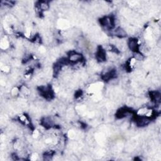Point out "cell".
I'll list each match as a JSON object with an SVG mask.
<instances>
[{"label":"cell","mask_w":161,"mask_h":161,"mask_svg":"<svg viewBox=\"0 0 161 161\" xmlns=\"http://www.w3.org/2000/svg\"><path fill=\"white\" fill-rule=\"evenodd\" d=\"M96 57L99 61H105L106 60V52L105 50L101 47L98 49L96 52Z\"/></svg>","instance_id":"4"},{"label":"cell","mask_w":161,"mask_h":161,"mask_svg":"<svg viewBox=\"0 0 161 161\" xmlns=\"http://www.w3.org/2000/svg\"><path fill=\"white\" fill-rule=\"evenodd\" d=\"M100 23L106 29H112L115 26V20L113 17H104L100 20Z\"/></svg>","instance_id":"1"},{"label":"cell","mask_w":161,"mask_h":161,"mask_svg":"<svg viewBox=\"0 0 161 161\" xmlns=\"http://www.w3.org/2000/svg\"><path fill=\"white\" fill-rule=\"evenodd\" d=\"M39 3L40 5L39 6V8L40 11H46L49 8V3L47 2H41Z\"/></svg>","instance_id":"6"},{"label":"cell","mask_w":161,"mask_h":161,"mask_svg":"<svg viewBox=\"0 0 161 161\" xmlns=\"http://www.w3.org/2000/svg\"><path fill=\"white\" fill-rule=\"evenodd\" d=\"M83 56L80 54L75 52H71L69 55V61L71 62H77L82 60Z\"/></svg>","instance_id":"2"},{"label":"cell","mask_w":161,"mask_h":161,"mask_svg":"<svg viewBox=\"0 0 161 161\" xmlns=\"http://www.w3.org/2000/svg\"><path fill=\"white\" fill-rule=\"evenodd\" d=\"M114 33H115V36H118V37H120V38L125 37V36H127V32H125V30H124V29H123L121 27L117 28L115 30Z\"/></svg>","instance_id":"5"},{"label":"cell","mask_w":161,"mask_h":161,"mask_svg":"<svg viewBox=\"0 0 161 161\" xmlns=\"http://www.w3.org/2000/svg\"><path fill=\"white\" fill-rule=\"evenodd\" d=\"M128 46L131 51L135 52V53L138 52L139 46H138L137 41L135 39H130L128 41Z\"/></svg>","instance_id":"3"}]
</instances>
